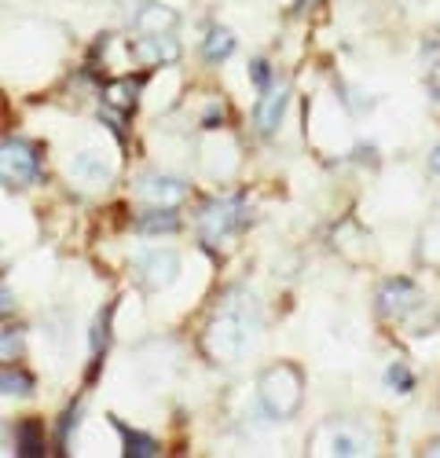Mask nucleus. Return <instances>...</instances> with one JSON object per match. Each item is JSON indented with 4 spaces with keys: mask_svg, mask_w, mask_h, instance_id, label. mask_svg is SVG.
I'll return each instance as SVG.
<instances>
[{
    "mask_svg": "<svg viewBox=\"0 0 440 458\" xmlns=\"http://www.w3.org/2000/svg\"><path fill=\"white\" fill-rule=\"evenodd\" d=\"M257 393H261V403H265L268 414L290 418L293 411L301 407L305 381H301V374L293 370L290 363H279V367H272V370L261 374V381H257Z\"/></svg>",
    "mask_w": 440,
    "mask_h": 458,
    "instance_id": "1",
    "label": "nucleus"
},
{
    "mask_svg": "<svg viewBox=\"0 0 440 458\" xmlns=\"http://www.w3.org/2000/svg\"><path fill=\"white\" fill-rule=\"evenodd\" d=\"M246 220H250V206H246V199H239V195L209 202V206L202 209V216H199L202 242H206V246H216L220 239H228L232 232L246 227Z\"/></svg>",
    "mask_w": 440,
    "mask_h": 458,
    "instance_id": "2",
    "label": "nucleus"
},
{
    "mask_svg": "<svg viewBox=\"0 0 440 458\" xmlns=\"http://www.w3.org/2000/svg\"><path fill=\"white\" fill-rule=\"evenodd\" d=\"M253 337V323L246 312H224L209 327V349L216 360H239Z\"/></svg>",
    "mask_w": 440,
    "mask_h": 458,
    "instance_id": "3",
    "label": "nucleus"
},
{
    "mask_svg": "<svg viewBox=\"0 0 440 458\" xmlns=\"http://www.w3.org/2000/svg\"><path fill=\"white\" fill-rule=\"evenodd\" d=\"M0 169H4V183L8 187H22L30 180H37L41 173V150L26 140H4V158H0Z\"/></svg>",
    "mask_w": 440,
    "mask_h": 458,
    "instance_id": "4",
    "label": "nucleus"
},
{
    "mask_svg": "<svg viewBox=\"0 0 440 458\" xmlns=\"http://www.w3.org/2000/svg\"><path fill=\"white\" fill-rule=\"evenodd\" d=\"M283 114H286V85H268L265 89V99L257 103V110H253L257 132L272 136L279 129V122H283Z\"/></svg>",
    "mask_w": 440,
    "mask_h": 458,
    "instance_id": "5",
    "label": "nucleus"
},
{
    "mask_svg": "<svg viewBox=\"0 0 440 458\" xmlns=\"http://www.w3.org/2000/svg\"><path fill=\"white\" fill-rule=\"evenodd\" d=\"M140 195L151 206H176V202H183V195H188V187H183V180L151 173V176L140 180Z\"/></svg>",
    "mask_w": 440,
    "mask_h": 458,
    "instance_id": "6",
    "label": "nucleus"
},
{
    "mask_svg": "<svg viewBox=\"0 0 440 458\" xmlns=\"http://www.w3.org/2000/svg\"><path fill=\"white\" fill-rule=\"evenodd\" d=\"M415 301H419V293L408 279H393L378 293V309H382V316H403L408 309H415Z\"/></svg>",
    "mask_w": 440,
    "mask_h": 458,
    "instance_id": "7",
    "label": "nucleus"
},
{
    "mask_svg": "<svg viewBox=\"0 0 440 458\" xmlns=\"http://www.w3.org/2000/svg\"><path fill=\"white\" fill-rule=\"evenodd\" d=\"M371 451V437L352 429L349 422L330 426V454H367Z\"/></svg>",
    "mask_w": 440,
    "mask_h": 458,
    "instance_id": "8",
    "label": "nucleus"
},
{
    "mask_svg": "<svg viewBox=\"0 0 440 458\" xmlns=\"http://www.w3.org/2000/svg\"><path fill=\"white\" fill-rule=\"evenodd\" d=\"M140 276H143V283L151 286V290L169 286L173 276H176V257L173 253H151V257L140 264Z\"/></svg>",
    "mask_w": 440,
    "mask_h": 458,
    "instance_id": "9",
    "label": "nucleus"
},
{
    "mask_svg": "<svg viewBox=\"0 0 440 458\" xmlns=\"http://www.w3.org/2000/svg\"><path fill=\"white\" fill-rule=\"evenodd\" d=\"M143 81H147V73H140V78H118V81H110V85L103 89V99H106L110 106H118V110H132V106H136V96H140V89H143Z\"/></svg>",
    "mask_w": 440,
    "mask_h": 458,
    "instance_id": "10",
    "label": "nucleus"
},
{
    "mask_svg": "<svg viewBox=\"0 0 440 458\" xmlns=\"http://www.w3.org/2000/svg\"><path fill=\"white\" fill-rule=\"evenodd\" d=\"M132 52H136L140 59H147V63H173V59L180 55V48H176L173 37H143V41L132 45Z\"/></svg>",
    "mask_w": 440,
    "mask_h": 458,
    "instance_id": "11",
    "label": "nucleus"
},
{
    "mask_svg": "<svg viewBox=\"0 0 440 458\" xmlns=\"http://www.w3.org/2000/svg\"><path fill=\"white\" fill-rule=\"evenodd\" d=\"M15 454H45V426L33 422V418H26V422L15 426Z\"/></svg>",
    "mask_w": 440,
    "mask_h": 458,
    "instance_id": "12",
    "label": "nucleus"
},
{
    "mask_svg": "<svg viewBox=\"0 0 440 458\" xmlns=\"http://www.w3.org/2000/svg\"><path fill=\"white\" fill-rule=\"evenodd\" d=\"M173 26H176V15L165 12V8H143V12L136 15V30H140L143 37H162V30L169 33Z\"/></svg>",
    "mask_w": 440,
    "mask_h": 458,
    "instance_id": "13",
    "label": "nucleus"
},
{
    "mask_svg": "<svg viewBox=\"0 0 440 458\" xmlns=\"http://www.w3.org/2000/svg\"><path fill=\"white\" fill-rule=\"evenodd\" d=\"M136 227H140V232H176V227H180V216L173 213V206H155L151 213H143L140 220H136Z\"/></svg>",
    "mask_w": 440,
    "mask_h": 458,
    "instance_id": "14",
    "label": "nucleus"
},
{
    "mask_svg": "<svg viewBox=\"0 0 440 458\" xmlns=\"http://www.w3.org/2000/svg\"><path fill=\"white\" fill-rule=\"evenodd\" d=\"M118 433H122V440H125V454H136V458H155V454H162L155 437H143V433H136V429H129V426H122V422H118Z\"/></svg>",
    "mask_w": 440,
    "mask_h": 458,
    "instance_id": "15",
    "label": "nucleus"
},
{
    "mask_svg": "<svg viewBox=\"0 0 440 458\" xmlns=\"http://www.w3.org/2000/svg\"><path fill=\"white\" fill-rule=\"evenodd\" d=\"M70 173L78 176V180H85V183H103L110 176L106 165L96 155H78V158H73V165H70Z\"/></svg>",
    "mask_w": 440,
    "mask_h": 458,
    "instance_id": "16",
    "label": "nucleus"
},
{
    "mask_svg": "<svg viewBox=\"0 0 440 458\" xmlns=\"http://www.w3.org/2000/svg\"><path fill=\"white\" fill-rule=\"evenodd\" d=\"M385 386H389L393 393H400V396H408V393L415 389V374H411V367L403 363V360H396V363L385 370Z\"/></svg>",
    "mask_w": 440,
    "mask_h": 458,
    "instance_id": "17",
    "label": "nucleus"
},
{
    "mask_svg": "<svg viewBox=\"0 0 440 458\" xmlns=\"http://www.w3.org/2000/svg\"><path fill=\"white\" fill-rule=\"evenodd\" d=\"M232 52H235V37H232L228 30H213L209 41H206V59L220 63V59H228Z\"/></svg>",
    "mask_w": 440,
    "mask_h": 458,
    "instance_id": "18",
    "label": "nucleus"
},
{
    "mask_svg": "<svg viewBox=\"0 0 440 458\" xmlns=\"http://www.w3.org/2000/svg\"><path fill=\"white\" fill-rule=\"evenodd\" d=\"M33 393V377L19 367H4V396H30Z\"/></svg>",
    "mask_w": 440,
    "mask_h": 458,
    "instance_id": "19",
    "label": "nucleus"
},
{
    "mask_svg": "<svg viewBox=\"0 0 440 458\" xmlns=\"http://www.w3.org/2000/svg\"><path fill=\"white\" fill-rule=\"evenodd\" d=\"M110 312L114 309L106 304V309L99 312V319H96V327H92V356L96 360H99V352H106V341H110Z\"/></svg>",
    "mask_w": 440,
    "mask_h": 458,
    "instance_id": "20",
    "label": "nucleus"
},
{
    "mask_svg": "<svg viewBox=\"0 0 440 458\" xmlns=\"http://www.w3.org/2000/svg\"><path fill=\"white\" fill-rule=\"evenodd\" d=\"M250 81L261 89V92L272 85V78H268V63H265V59H253V63H250Z\"/></svg>",
    "mask_w": 440,
    "mask_h": 458,
    "instance_id": "21",
    "label": "nucleus"
},
{
    "mask_svg": "<svg viewBox=\"0 0 440 458\" xmlns=\"http://www.w3.org/2000/svg\"><path fill=\"white\" fill-rule=\"evenodd\" d=\"M15 330H4V360H12V352H19V337H12Z\"/></svg>",
    "mask_w": 440,
    "mask_h": 458,
    "instance_id": "22",
    "label": "nucleus"
},
{
    "mask_svg": "<svg viewBox=\"0 0 440 458\" xmlns=\"http://www.w3.org/2000/svg\"><path fill=\"white\" fill-rule=\"evenodd\" d=\"M429 169L440 173V147H433V158H429Z\"/></svg>",
    "mask_w": 440,
    "mask_h": 458,
    "instance_id": "23",
    "label": "nucleus"
},
{
    "mask_svg": "<svg viewBox=\"0 0 440 458\" xmlns=\"http://www.w3.org/2000/svg\"><path fill=\"white\" fill-rule=\"evenodd\" d=\"M319 0H298V12H305V8H316Z\"/></svg>",
    "mask_w": 440,
    "mask_h": 458,
    "instance_id": "24",
    "label": "nucleus"
}]
</instances>
